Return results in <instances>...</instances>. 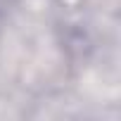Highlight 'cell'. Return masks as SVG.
Wrapping results in <instances>:
<instances>
[{
    "label": "cell",
    "instance_id": "6da1fadb",
    "mask_svg": "<svg viewBox=\"0 0 121 121\" xmlns=\"http://www.w3.org/2000/svg\"><path fill=\"white\" fill-rule=\"evenodd\" d=\"M19 5V0H0V17H5L7 12H12Z\"/></svg>",
    "mask_w": 121,
    "mask_h": 121
}]
</instances>
